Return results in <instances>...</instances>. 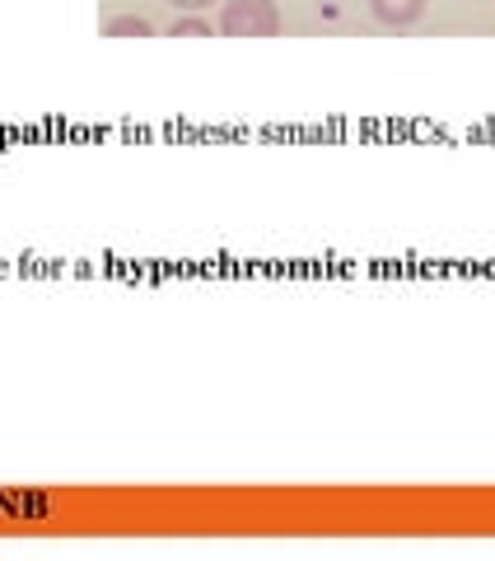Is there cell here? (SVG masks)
Returning a JSON list of instances; mask_svg holds the SVG:
<instances>
[{
  "label": "cell",
  "instance_id": "cell-3",
  "mask_svg": "<svg viewBox=\"0 0 495 561\" xmlns=\"http://www.w3.org/2000/svg\"><path fill=\"white\" fill-rule=\"evenodd\" d=\"M103 33L108 38H150V20H140V14H117V20H108L103 24Z\"/></svg>",
  "mask_w": 495,
  "mask_h": 561
},
{
  "label": "cell",
  "instance_id": "cell-5",
  "mask_svg": "<svg viewBox=\"0 0 495 561\" xmlns=\"http://www.w3.org/2000/svg\"><path fill=\"white\" fill-rule=\"evenodd\" d=\"M169 5H179V10H206L210 0H169Z\"/></svg>",
  "mask_w": 495,
  "mask_h": 561
},
{
  "label": "cell",
  "instance_id": "cell-1",
  "mask_svg": "<svg viewBox=\"0 0 495 561\" xmlns=\"http://www.w3.org/2000/svg\"><path fill=\"white\" fill-rule=\"evenodd\" d=\"M220 33L225 38H276L280 14L272 0H229L220 10Z\"/></svg>",
  "mask_w": 495,
  "mask_h": 561
},
{
  "label": "cell",
  "instance_id": "cell-2",
  "mask_svg": "<svg viewBox=\"0 0 495 561\" xmlns=\"http://www.w3.org/2000/svg\"><path fill=\"white\" fill-rule=\"evenodd\" d=\"M369 10H375L383 24L406 28V24H416L421 14H426V0H369Z\"/></svg>",
  "mask_w": 495,
  "mask_h": 561
},
{
  "label": "cell",
  "instance_id": "cell-4",
  "mask_svg": "<svg viewBox=\"0 0 495 561\" xmlns=\"http://www.w3.org/2000/svg\"><path fill=\"white\" fill-rule=\"evenodd\" d=\"M173 38H210V24L206 20H179L173 24Z\"/></svg>",
  "mask_w": 495,
  "mask_h": 561
}]
</instances>
